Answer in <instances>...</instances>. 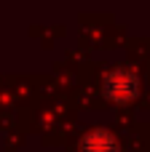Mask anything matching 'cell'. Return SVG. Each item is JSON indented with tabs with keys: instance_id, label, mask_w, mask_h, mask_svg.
Returning <instances> with one entry per match:
<instances>
[{
	"instance_id": "1",
	"label": "cell",
	"mask_w": 150,
	"mask_h": 152,
	"mask_svg": "<svg viewBox=\"0 0 150 152\" xmlns=\"http://www.w3.org/2000/svg\"><path fill=\"white\" fill-rule=\"evenodd\" d=\"M134 91H137V80L129 72H121L118 69V72H110L107 80H105V94L113 102H126V99L134 96Z\"/></svg>"
},
{
	"instance_id": "2",
	"label": "cell",
	"mask_w": 150,
	"mask_h": 152,
	"mask_svg": "<svg viewBox=\"0 0 150 152\" xmlns=\"http://www.w3.org/2000/svg\"><path fill=\"white\" fill-rule=\"evenodd\" d=\"M83 152H118V147H115V142H113L105 131H94V134L86 136Z\"/></svg>"
}]
</instances>
